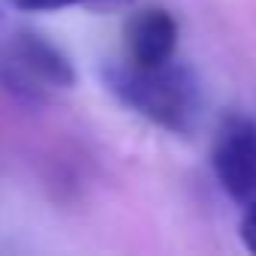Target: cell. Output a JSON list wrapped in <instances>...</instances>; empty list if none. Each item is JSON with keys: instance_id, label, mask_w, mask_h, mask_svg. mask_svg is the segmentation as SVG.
<instances>
[{"instance_id": "5", "label": "cell", "mask_w": 256, "mask_h": 256, "mask_svg": "<svg viewBox=\"0 0 256 256\" xmlns=\"http://www.w3.org/2000/svg\"><path fill=\"white\" fill-rule=\"evenodd\" d=\"M16 10L24 12H54V10H70V6H88V10H124L133 0H6Z\"/></svg>"}, {"instance_id": "2", "label": "cell", "mask_w": 256, "mask_h": 256, "mask_svg": "<svg viewBox=\"0 0 256 256\" xmlns=\"http://www.w3.org/2000/svg\"><path fill=\"white\" fill-rule=\"evenodd\" d=\"M0 84L12 96L40 106L52 90H66L76 84V66L52 40L22 30L0 48Z\"/></svg>"}, {"instance_id": "4", "label": "cell", "mask_w": 256, "mask_h": 256, "mask_svg": "<svg viewBox=\"0 0 256 256\" xmlns=\"http://www.w3.org/2000/svg\"><path fill=\"white\" fill-rule=\"evenodd\" d=\"M178 22L163 6H145L126 22V60L154 66L175 58Z\"/></svg>"}, {"instance_id": "6", "label": "cell", "mask_w": 256, "mask_h": 256, "mask_svg": "<svg viewBox=\"0 0 256 256\" xmlns=\"http://www.w3.org/2000/svg\"><path fill=\"white\" fill-rule=\"evenodd\" d=\"M241 241L250 253H256V202L247 205L244 211V220H241Z\"/></svg>"}, {"instance_id": "3", "label": "cell", "mask_w": 256, "mask_h": 256, "mask_svg": "<svg viewBox=\"0 0 256 256\" xmlns=\"http://www.w3.org/2000/svg\"><path fill=\"white\" fill-rule=\"evenodd\" d=\"M211 169L235 202H256V120L232 114L220 124L211 145Z\"/></svg>"}, {"instance_id": "1", "label": "cell", "mask_w": 256, "mask_h": 256, "mask_svg": "<svg viewBox=\"0 0 256 256\" xmlns=\"http://www.w3.org/2000/svg\"><path fill=\"white\" fill-rule=\"evenodd\" d=\"M102 82L114 100L133 108L154 126L175 136H190L202 118V84L196 72L175 58L166 64L142 66L133 60L108 64L102 70Z\"/></svg>"}]
</instances>
